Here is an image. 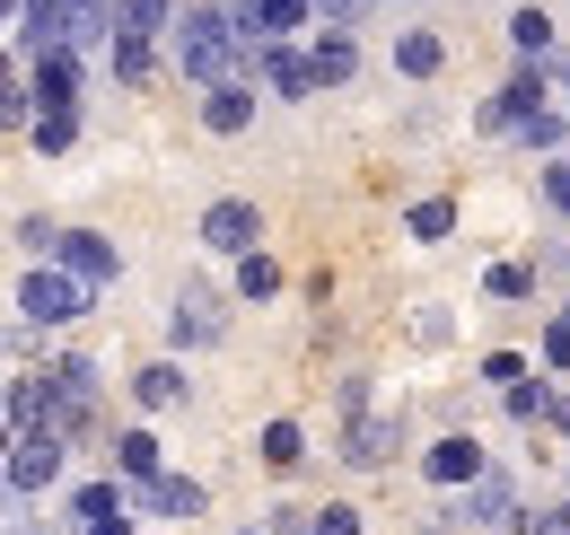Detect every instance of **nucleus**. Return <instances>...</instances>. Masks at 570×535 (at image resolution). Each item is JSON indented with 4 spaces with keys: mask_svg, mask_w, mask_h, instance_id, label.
Here are the masks:
<instances>
[{
    "mask_svg": "<svg viewBox=\"0 0 570 535\" xmlns=\"http://www.w3.org/2000/svg\"><path fill=\"white\" fill-rule=\"evenodd\" d=\"M176 27V70L185 79H246V27H237V9H176L167 18Z\"/></svg>",
    "mask_w": 570,
    "mask_h": 535,
    "instance_id": "1",
    "label": "nucleus"
},
{
    "mask_svg": "<svg viewBox=\"0 0 570 535\" xmlns=\"http://www.w3.org/2000/svg\"><path fill=\"white\" fill-rule=\"evenodd\" d=\"M62 466H71V439H62V430H45V421H27V430H9L0 483L27 500V492H45V483H62Z\"/></svg>",
    "mask_w": 570,
    "mask_h": 535,
    "instance_id": "2",
    "label": "nucleus"
},
{
    "mask_svg": "<svg viewBox=\"0 0 570 535\" xmlns=\"http://www.w3.org/2000/svg\"><path fill=\"white\" fill-rule=\"evenodd\" d=\"M36 387H45V430L79 439V430L97 421V360H79V351H71V360H53Z\"/></svg>",
    "mask_w": 570,
    "mask_h": 535,
    "instance_id": "3",
    "label": "nucleus"
},
{
    "mask_svg": "<svg viewBox=\"0 0 570 535\" xmlns=\"http://www.w3.org/2000/svg\"><path fill=\"white\" fill-rule=\"evenodd\" d=\"M88 299H97V290H79L62 264H36L27 281H18V317H27L36 334H45V325H79V317H88Z\"/></svg>",
    "mask_w": 570,
    "mask_h": 535,
    "instance_id": "4",
    "label": "nucleus"
},
{
    "mask_svg": "<svg viewBox=\"0 0 570 535\" xmlns=\"http://www.w3.org/2000/svg\"><path fill=\"white\" fill-rule=\"evenodd\" d=\"M45 264H62L79 290H115V281H124V255H115V237H97V228H62Z\"/></svg>",
    "mask_w": 570,
    "mask_h": 535,
    "instance_id": "5",
    "label": "nucleus"
},
{
    "mask_svg": "<svg viewBox=\"0 0 570 535\" xmlns=\"http://www.w3.org/2000/svg\"><path fill=\"white\" fill-rule=\"evenodd\" d=\"M395 448H404V412H368L360 403L352 421H343V466L377 474V466H395Z\"/></svg>",
    "mask_w": 570,
    "mask_h": 535,
    "instance_id": "6",
    "label": "nucleus"
},
{
    "mask_svg": "<svg viewBox=\"0 0 570 535\" xmlns=\"http://www.w3.org/2000/svg\"><path fill=\"white\" fill-rule=\"evenodd\" d=\"M167 334L185 342V351H212V342L228 334V308H219V290H203V281H185V290L167 299Z\"/></svg>",
    "mask_w": 570,
    "mask_h": 535,
    "instance_id": "7",
    "label": "nucleus"
},
{
    "mask_svg": "<svg viewBox=\"0 0 570 535\" xmlns=\"http://www.w3.org/2000/svg\"><path fill=\"white\" fill-rule=\"evenodd\" d=\"M203 246L212 255H246V246H264V211L246 194H219L212 211H203Z\"/></svg>",
    "mask_w": 570,
    "mask_h": 535,
    "instance_id": "8",
    "label": "nucleus"
},
{
    "mask_svg": "<svg viewBox=\"0 0 570 535\" xmlns=\"http://www.w3.org/2000/svg\"><path fill=\"white\" fill-rule=\"evenodd\" d=\"M465 500H448V518H465V527H492V518H518V492H509V474H474V483H456Z\"/></svg>",
    "mask_w": 570,
    "mask_h": 535,
    "instance_id": "9",
    "label": "nucleus"
},
{
    "mask_svg": "<svg viewBox=\"0 0 570 535\" xmlns=\"http://www.w3.org/2000/svg\"><path fill=\"white\" fill-rule=\"evenodd\" d=\"M27 97H36V106H79V54L71 45H45V54H36Z\"/></svg>",
    "mask_w": 570,
    "mask_h": 535,
    "instance_id": "10",
    "label": "nucleus"
},
{
    "mask_svg": "<svg viewBox=\"0 0 570 535\" xmlns=\"http://www.w3.org/2000/svg\"><path fill=\"white\" fill-rule=\"evenodd\" d=\"M141 509H149V518H203L212 492H203L194 474H141Z\"/></svg>",
    "mask_w": 570,
    "mask_h": 535,
    "instance_id": "11",
    "label": "nucleus"
},
{
    "mask_svg": "<svg viewBox=\"0 0 570 535\" xmlns=\"http://www.w3.org/2000/svg\"><path fill=\"white\" fill-rule=\"evenodd\" d=\"M544 88H553V79H544V62H527V70H518V79L492 97V106H483V124H492V133H518V124L544 106Z\"/></svg>",
    "mask_w": 570,
    "mask_h": 535,
    "instance_id": "12",
    "label": "nucleus"
},
{
    "mask_svg": "<svg viewBox=\"0 0 570 535\" xmlns=\"http://www.w3.org/2000/svg\"><path fill=\"white\" fill-rule=\"evenodd\" d=\"M352 70H360L352 27H316V45H307V79H316V88H352Z\"/></svg>",
    "mask_w": 570,
    "mask_h": 535,
    "instance_id": "13",
    "label": "nucleus"
},
{
    "mask_svg": "<svg viewBox=\"0 0 570 535\" xmlns=\"http://www.w3.org/2000/svg\"><path fill=\"white\" fill-rule=\"evenodd\" d=\"M422 474L439 483V492H456V483H474V474H483V439H474V430H448V439H439V448L422 457Z\"/></svg>",
    "mask_w": 570,
    "mask_h": 535,
    "instance_id": "14",
    "label": "nucleus"
},
{
    "mask_svg": "<svg viewBox=\"0 0 570 535\" xmlns=\"http://www.w3.org/2000/svg\"><path fill=\"white\" fill-rule=\"evenodd\" d=\"M237 27H246V45H273V36L316 27V9H307V0H246V9H237Z\"/></svg>",
    "mask_w": 570,
    "mask_h": 535,
    "instance_id": "15",
    "label": "nucleus"
},
{
    "mask_svg": "<svg viewBox=\"0 0 570 535\" xmlns=\"http://www.w3.org/2000/svg\"><path fill=\"white\" fill-rule=\"evenodd\" d=\"M203 124H212L219 140H237L255 124V88H246V79H212V88H203Z\"/></svg>",
    "mask_w": 570,
    "mask_h": 535,
    "instance_id": "16",
    "label": "nucleus"
},
{
    "mask_svg": "<svg viewBox=\"0 0 570 535\" xmlns=\"http://www.w3.org/2000/svg\"><path fill=\"white\" fill-rule=\"evenodd\" d=\"M255 62H264V79H273V97H316V79H307V54H289V36L255 45Z\"/></svg>",
    "mask_w": 570,
    "mask_h": 535,
    "instance_id": "17",
    "label": "nucleus"
},
{
    "mask_svg": "<svg viewBox=\"0 0 570 535\" xmlns=\"http://www.w3.org/2000/svg\"><path fill=\"white\" fill-rule=\"evenodd\" d=\"M255 457H264L273 474H298V466H307V430H298V421H264V439H255Z\"/></svg>",
    "mask_w": 570,
    "mask_h": 535,
    "instance_id": "18",
    "label": "nucleus"
},
{
    "mask_svg": "<svg viewBox=\"0 0 570 535\" xmlns=\"http://www.w3.org/2000/svg\"><path fill=\"white\" fill-rule=\"evenodd\" d=\"M132 396H141V412H176L185 403V369L176 360H149L141 378H132Z\"/></svg>",
    "mask_w": 570,
    "mask_h": 535,
    "instance_id": "19",
    "label": "nucleus"
},
{
    "mask_svg": "<svg viewBox=\"0 0 570 535\" xmlns=\"http://www.w3.org/2000/svg\"><path fill=\"white\" fill-rule=\"evenodd\" d=\"M27 133H36L45 158H62V149L79 140V106H36V115H27Z\"/></svg>",
    "mask_w": 570,
    "mask_h": 535,
    "instance_id": "20",
    "label": "nucleus"
},
{
    "mask_svg": "<svg viewBox=\"0 0 570 535\" xmlns=\"http://www.w3.org/2000/svg\"><path fill=\"white\" fill-rule=\"evenodd\" d=\"M106 62H115V79H124V88H141V79H149V36L106 27Z\"/></svg>",
    "mask_w": 570,
    "mask_h": 535,
    "instance_id": "21",
    "label": "nucleus"
},
{
    "mask_svg": "<svg viewBox=\"0 0 570 535\" xmlns=\"http://www.w3.org/2000/svg\"><path fill=\"white\" fill-rule=\"evenodd\" d=\"M439 62H448V54H439L430 27H404V36H395V70H404V79H430Z\"/></svg>",
    "mask_w": 570,
    "mask_h": 535,
    "instance_id": "22",
    "label": "nucleus"
},
{
    "mask_svg": "<svg viewBox=\"0 0 570 535\" xmlns=\"http://www.w3.org/2000/svg\"><path fill=\"white\" fill-rule=\"evenodd\" d=\"M237 299H282V264H273L264 246H246V255H237Z\"/></svg>",
    "mask_w": 570,
    "mask_h": 535,
    "instance_id": "23",
    "label": "nucleus"
},
{
    "mask_svg": "<svg viewBox=\"0 0 570 535\" xmlns=\"http://www.w3.org/2000/svg\"><path fill=\"white\" fill-rule=\"evenodd\" d=\"M509 45H518L527 62H553V18H544V9H518V18H509Z\"/></svg>",
    "mask_w": 570,
    "mask_h": 535,
    "instance_id": "24",
    "label": "nucleus"
},
{
    "mask_svg": "<svg viewBox=\"0 0 570 535\" xmlns=\"http://www.w3.org/2000/svg\"><path fill=\"white\" fill-rule=\"evenodd\" d=\"M0 421H9V430L45 421V387H36V378H9V387H0Z\"/></svg>",
    "mask_w": 570,
    "mask_h": 535,
    "instance_id": "25",
    "label": "nucleus"
},
{
    "mask_svg": "<svg viewBox=\"0 0 570 535\" xmlns=\"http://www.w3.org/2000/svg\"><path fill=\"white\" fill-rule=\"evenodd\" d=\"M115 474H124V483L158 474V439H149V430H124V439H115Z\"/></svg>",
    "mask_w": 570,
    "mask_h": 535,
    "instance_id": "26",
    "label": "nucleus"
},
{
    "mask_svg": "<svg viewBox=\"0 0 570 535\" xmlns=\"http://www.w3.org/2000/svg\"><path fill=\"white\" fill-rule=\"evenodd\" d=\"M404 228H413L422 246H439V237H456V202H413V211H404Z\"/></svg>",
    "mask_w": 570,
    "mask_h": 535,
    "instance_id": "27",
    "label": "nucleus"
},
{
    "mask_svg": "<svg viewBox=\"0 0 570 535\" xmlns=\"http://www.w3.org/2000/svg\"><path fill=\"white\" fill-rule=\"evenodd\" d=\"M115 509H132L124 483H79V492H71V518H115Z\"/></svg>",
    "mask_w": 570,
    "mask_h": 535,
    "instance_id": "28",
    "label": "nucleus"
},
{
    "mask_svg": "<svg viewBox=\"0 0 570 535\" xmlns=\"http://www.w3.org/2000/svg\"><path fill=\"white\" fill-rule=\"evenodd\" d=\"M483 299H535V264H492L483 272Z\"/></svg>",
    "mask_w": 570,
    "mask_h": 535,
    "instance_id": "29",
    "label": "nucleus"
},
{
    "mask_svg": "<svg viewBox=\"0 0 570 535\" xmlns=\"http://www.w3.org/2000/svg\"><path fill=\"white\" fill-rule=\"evenodd\" d=\"M500 396H509V421H527V430H535V421L553 412V396H544V387H527V378H509Z\"/></svg>",
    "mask_w": 570,
    "mask_h": 535,
    "instance_id": "30",
    "label": "nucleus"
},
{
    "mask_svg": "<svg viewBox=\"0 0 570 535\" xmlns=\"http://www.w3.org/2000/svg\"><path fill=\"white\" fill-rule=\"evenodd\" d=\"M307 535H360V509L352 500H325V509H307Z\"/></svg>",
    "mask_w": 570,
    "mask_h": 535,
    "instance_id": "31",
    "label": "nucleus"
},
{
    "mask_svg": "<svg viewBox=\"0 0 570 535\" xmlns=\"http://www.w3.org/2000/svg\"><path fill=\"white\" fill-rule=\"evenodd\" d=\"M518 133H527V149H553V140H562V115H553V106H535Z\"/></svg>",
    "mask_w": 570,
    "mask_h": 535,
    "instance_id": "32",
    "label": "nucleus"
},
{
    "mask_svg": "<svg viewBox=\"0 0 570 535\" xmlns=\"http://www.w3.org/2000/svg\"><path fill=\"white\" fill-rule=\"evenodd\" d=\"M53 237H62V228H53L45 211H36V220H18V246H27V255H53Z\"/></svg>",
    "mask_w": 570,
    "mask_h": 535,
    "instance_id": "33",
    "label": "nucleus"
},
{
    "mask_svg": "<svg viewBox=\"0 0 570 535\" xmlns=\"http://www.w3.org/2000/svg\"><path fill=\"white\" fill-rule=\"evenodd\" d=\"M509 378H527V351H492L483 360V387H509Z\"/></svg>",
    "mask_w": 570,
    "mask_h": 535,
    "instance_id": "34",
    "label": "nucleus"
},
{
    "mask_svg": "<svg viewBox=\"0 0 570 535\" xmlns=\"http://www.w3.org/2000/svg\"><path fill=\"white\" fill-rule=\"evenodd\" d=\"M27 115H36V97L9 79V88H0V133H9V124H27Z\"/></svg>",
    "mask_w": 570,
    "mask_h": 535,
    "instance_id": "35",
    "label": "nucleus"
},
{
    "mask_svg": "<svg viewBox=\"0 0 570 535\" xmlns=\"http://www.w3.org/2000/svg\"><path fill=\"white\" fill-rule=\"evenodd\" d=\"M544 360H553V369H570V317H553V325H544Z\"/></svg>",
    "mask_w": 570,
    "mask_h": 535,
    "instance_id": "36",
    "label": "nucleus"
},
{
    "mask_svg": "<svg viewBox=\"0 0 570 535\" xmlns=\"http://www.w3.org/2000/svg\"><path fill=\"white\" fill-rule=\"evenodd\" d=\"M544 202H553V211H570V158H553V167H544Z\"/></svg>",
    "mask_w": 570,
    "mask_h": 535,
    "instance_id": "37",
    "label": "nucleus"
},
{
    "mask_svg": "<svg viewBox=\"0 0 570 535\" xmlns=\"http://www.w3.org/2000/svg\"><path fill=\"white\" fill-rule=\"evenodd\" d=\"M264 535H307V509H264Z\"/></svg>",
    "mask_w": 570,
    "mask_h": 535,
    "instance_id": "38",
    "label": "nucleus"
},
{
    "mask_svg": "<svg viewBox=\"0 0 570 535\" xmlns=\"http://www.w3.org/2000/svg\"><path fill=\"white\" fill-rule=\"evenodd\" d=\"M79 535H132V509H115V518H79Z\"/></svg>",
    "mask_w": 570,
    "mask_h": 535,
    "instance_id": "39",
    "label": "nucleus"
},
{
    "mask_svg": "<svg viewBox=\"0 0 570 535\" xmlns=\"http://www.w3.org/2000/svg\"><path fill=\"white\" fill-rule=\"evenodd\" d=\"M553 88H562V97H570V62H562V70H553Z\"/></svg>",
    "mask_w": 570,
    "mask_h": 535,
    "instance_id": "40",
    "label": "nucleus"
},
{
    "mask_svg": "<svg viewBox=\"0 0 570 535\" xmlns=\"http://www.w3.org/2000/svg\"><path fill=\"white\" fill-rule=\"evenodd\" d=\"M9 79H18V70H9V54H0V88H9Z\"/></svg>",
    "mask_w": 570,
    "mask_h": 535,
    "instance_id": "41",
    "label": "nucleus"
},
{
    "mask_svg": "<svg viewBox=\"0 0 570 535\" xmlns=\"http://www.w3.org/2000/svg\"><path fill=\"white\" fill-rule=\"evenodd\" d=\"M0 457H9V421H0Z\"/></svg>",
    "mask_w": 570,
    "mask_h": 535,
    "instance_id": "42",
    "label": "nucleus"
},
{
    "mask_svg": "<svg viewBox=\"0 0 570 535\" xmlns=\"http://www.w3.org/2000/svg\"><path fill=\"white\" fill-rule=\"evenodd\" d=\"M9 9H18V0H0V18H9Z\"/></svg>",
    "mask_w": 570,
    "mask_h": 535,
    "instance_id": "43",
    "label": "nucleus"
},
{
    "mask_svg": "<svg viewBox=\"0 0 570 535\" xmlns=\"http://www.w3.org/2000/svg\"><path fill=\"white\" fill-rule=\"evenodd\" d=\"M237 535H264V527H237Z\"/></svg>",
    "mask_w": 570,
    "mask_h": 535,
    "instance_id": "44",
    "label": "nucleus"
},
{
    "mask_svg": "<svg viewBox=\"0 0 570 535\" xmlns=\"http://www.w3.org/2000/svg\"><path fill=\"white\" fill-rule=\"evenodd\" d=\"M562 317H570V308H562Z\"/></svg>",
    "mask_w": 570,
    "mask_h": 535,
    "instance_id": "45",
    "label": "nucleus"
}]
</instances>
